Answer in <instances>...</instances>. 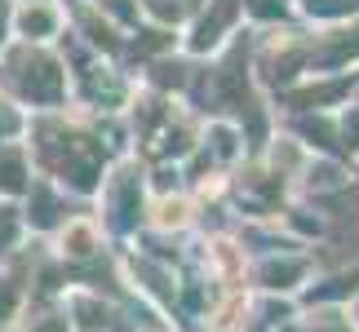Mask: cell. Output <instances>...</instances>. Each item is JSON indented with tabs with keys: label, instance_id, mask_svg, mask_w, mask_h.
Here are the masks:
<instances>
[{
	"label": "cell",
	"instance_id": "6da1fadb",
	"mask_svg": "<svg viewBox=\"0 0 359 332\" xmlns=\"http://www.w3.org/2000/svg\"><path fill=\"white\" fill-rule=\"evenodd\" d=\"M27 32H32V27H36V32H45V27H49V18H45V13H27Z\"/></svg>",
	"mask_w": 359,
	"mask_h": 332
}]
</instances>
